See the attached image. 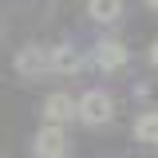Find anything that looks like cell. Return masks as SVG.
<instances>
[{
    "instance_id": "6da1fadb",
    "label": "cell",
    "mask_w": 158,
    "mask_h": 158,
    "mask_svg": "<svg viewBox=\"0 0 158 158\" xmlns=\"http://www.w3.org/2000/svg\"><path fill=\"white\" fill-rule=\"evenodd\" d=\"M79 118L87 127H107L115 118V99H111V91H103V87L83 91V99H79Z\"/></svg>"
},
{
    "instance_id": "7a4b0ae2",
    "label": "cell",
    "mask_w": 158,
    "mask_h": 158,
    "mask_svg": "<svg viewBox=\"0 0 158 158\" xmlns=\"http://www.w3.org/2000/svg\"><path fill=\"white\" fill-rule=\"evenodd\" d=\"M32 154L36 158H67V135L56 123H44L32 138Z\"/></svg>"
},
{
    "instance_id": "3957f363",
    "label": "cell",
    "mask_w": 158,
    "mask_h": 158,
    "mask_svg": "<svg viewBox=\"0 0 158 158\" xmlns=\"http://www.w3.org/2000/svg\"><path fill=\"white\" fill-rule=\"evenodd\" d=\"M12 67H16L24 79H40L44 71H52V52L40 48V44H28V48H20V52H16Z\"/></svg>"
},
{
    "instance_id": "277c9868",
    "label": "cell",
    "mask_w": 158,
    "mask_h": 158,
    "mask_svg": "<svg viewBox=\"0 0 158 158\" xmlns=\"http://www.w3.org/2000/svg\"><path fill=\"white\" fill-rule=\"evenodd\" d=\"M44 123H56V127H63V123H71V118H79V103L71 95H63V91H56V95L44 99Z\"/></svg>"
},
{
    "instance_id": "5b68a950",
    "label": "cell",
    "mask_w": 158,
    "mask_h": 158,
    "mask_svg": "<svg viewBox=\"0 0 158 158\" xmlns=\"http://www.w3.org/2000/svg\"><path fill=\"white\" fill-rule=\"evenodd\" d=\"M127 44H118V40H99L95 44V67L99 71H118V67H127Z\"/></svg>"
},
{
    "instance_id": "8992f818",
    "label": "cell",
    "mask_w": 158,
    "mask_h": 158,
    "mask_svg": "<svg viewBox=\"0 0 158 158\" xmlns=\"http://www.w3.org/2000/svg\"><path fill=\"white\" fill-rule=\"evenodd\" d=\"M83 63H87V59L79 56V48H71V44L52 48V71H56V75H79Z\"/></svg>"
},
{
    "instance_id": "52a82bcc",
    "label": "cell",
    "mask_w": 158,
    "mask_h": 158,
    "mask_svg": "<svg viewBox=\"0 0 158 158\" xmlns=\"http://www.w3.org/2000/svg\"><path fill=\"white\" fill-rule=\"evenodd\" d=\"M87 16L95 24H115L123 20V0H87Z\"/></svg>"
},
{
    "instance_id": "ba28073f",
    "label": "cell",
    "mask_w": 158,
    "mask_h": 158,
    "mask_svg": "<svg viewBox=\"0 0 158 158\" xmlns=\"http://www.w3.org/2000/svg\"><path fill=\"white\" fill-rule=\"evenodd\" d=\"M135 138L142 146H158V111H142L135 118Z\"/></svg>"
},
{
    "instance_id": "9c48e42d",
    "label": "cell",
    "mask_w": 158,
    "mask_h": 158,
    "mask_svg": "<svg viewBox=\"0 0 158 158\" xmlns=\"http://www.w3.org/2000/svg\"><path fill=\"white\" fill-rule=\"evenodd\" d=\"M150 63H158V44H154V48H150Z\"/></svg>"
},
{
    "instance_id": "30bf717a",
    "label": "cell",
    "mask_w": 158,
    "mask_h": 158,
    "mask_svg": "<svg viewBox=\"0 0 158 158\" xmlns=\"http://www.w3.org/2000/svg\"><path fill=\"white\" fill-rule=\"evenodd\" d=\"M146 8H150V12H158V0H146Z\"/></svg>"
}]
</instances>
